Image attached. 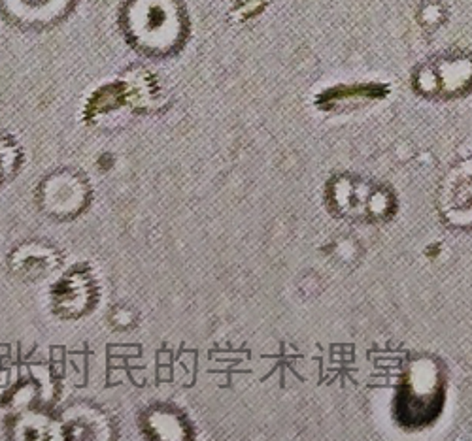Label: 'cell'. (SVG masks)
<instances>
[{"mask_svg":"<svg viewBox=\"0 0 472 441\" xmlns=\"http://www.w3.org/2000/svg\"><path fill=\"white\" fill-rule=\"evenodd\" d=\"M127 34L136 47L149 55H166L185 38V20L176 0H131Z\"/></svg>","mask_w":472,"mask_h":441,"instance_id":"obj_1","label":"cell"}]
</instances>
